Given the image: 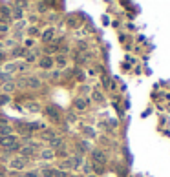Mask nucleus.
Segmentation results:
<instances>
[{
    "instance_id": "obj_10",
    "label": "nucleus",
    "mask_w": 170,
    "mask_h": 177,
    "mask_svg": "<svg viewBox=\"0 0 170 177\" xmlns=\"http://www.w3.org/2000/svg\"><path fill=\"white\" fill-rule=\"evenodd\" d=\"M60 144V139H55V141H51V146H59Z\"/></svg>"
},
{
    "instance_id": "obj_9",
    "label": "nucleus",
    "mask_w": 170,
    "mask_h": 177,
    "mask_svg": "<svg viewBox=\"0 0 170 177\" xmlns=\"http://www.w3.org/2000/svg\"><path fill=\"white\" fill-rule=\"evenodd\" d=\"M4 102H9V97H6V95L0 97V104H4Z\"/></svg>"
},
{
    "instance_id": "obj_1",
    "label": "nucleus",
    "mask_w": 170,
    "mask_h": 177,
    "mask_svg": "<svg viewBox=\"0 0 170 177\" xmlns=\"http://www.w3.org/2000/svg\"><path fill=\"white\" fill-rule=\"evenodd\" d=\"M15 141H17V139L13 137V135H9V137H6V135H4V137L0 139V144H2V146H7V148H13L15 144H17Z\"/></svg>"
},
{
    "instance_id": "obj_3",
    "label": "nucleus",
    "mask_w": 170,
    "mask_h": 177,
    "mask_svg": "<svg viewBox=\"0 0 170 177\" xmlns=\"http://www.w3.org/2000/svg\"><path fill=\"white\" fill-rule=\"evenodd\" d=\"M93 159L99 161V163H104V155H102L101 152H93Z\"/></svg>"
},
{
    "instance_id": "obj_6",
    "label": "nucleus",
    "mask_w": 170,
    "mask_h": 177,
    "mask_svg": "<svg viewBox=\"0 0 170 177\" xmlns=\"http://www.w3.org/2000/svg\"><path fill=\"white\" fill-rule=\"evenodd\" d=\"M29 86H31V88H39V86H40V82H39L37 79H31V80H29Z\"/></svg>"
},
{
    "instance_id": "obj_7",
    "label": "nucleus",
    "mask_w": 170,
    "mask_h": 177,
    "mask_svg": "<svg viewBox=\"0 0 170 177\" xmlns=\"http://www.w3.org/2000/svg\"><path fill=\"white\" fill-rule=\"evenodd\" d=\"M11 166H13V168H22V166H24V163H22V161H15Z\"/></svg>"
},
{
    "instance_id": "obj_5",
    "label": "nucleus",
    "mask_w": 170,
    "mask_h": 177,
    "mask_svg": "<svg viewBox=\"0 0 170 177\" xmlns=\"http://www.w3.org/2000/svg\"><path fill=\"white\" fill-rule=\"evenodd\" d=\"M40 66H42V68H51L53 62H51V59H44V60L40 62Z\"/></svg>"
},
{
    "instance_id": "obj_8",
    "label": "nucleus",
    "mask_w": 170,
    "mask_h": 177,
    "mask_svg": "<svg viewBox=\"0 0 170 177\" xmlns=\"http://www.w3.org/2000/svg\"><path fill=\"white\" fill-rule=\"evenodd\" d=\"M51 35H53V31H46V33H44V40H49Z\"/></svg>"
},
{
    "instance_id": "obj_11",
    "label": "nucleus",
    "mask_w": 170,
    "mask_h": 177,
    "mask_svg": "<svg viewBox=\"0 0 170 177\" xmlns=\"http://www.w3.org/2000/svg\"><path fill=\"white\" fill-rule=\"evenodd\" d=\"M13 88H15V86H13V84H7V86H4V90H6V91H11V90H13Z\"/></svg>"
},
{
    "instance_id": "obj_2",
    "label": "nucleus",
    "mask_w": 170,
    "mask_h": 177,
    "mask_svg": "<svg viewBox=\"0 0 170 177\" xmlns=\"http://www.w3.org/2000/svg\"><path fill=\"white\" fill-rule=\"evenodd\" d=\"M48 115H49L53 121H59V113H57L55 108H48Z\"/></svg>"
},
{
    "instance_id": "obj_4",
    "label": "nucleus",
    "mask_w": 170,
    "mask_h": 177,
    "mask_svg": "<svg viewBox=\"0 0 170 177\" xmlns=\"http://www.w3.org/2000/svg\"><path fill=\"white\" fill-rule=\"evenodd\" d=\"M75 106H77L79 110H84V108H86V100H82V99H77V100H75Z\"/></svg>"
}]
</instances>
